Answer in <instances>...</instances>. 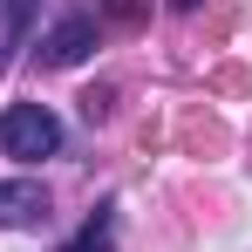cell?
<instances>
[{"mask_svg":"<svg viewBox=\"0 0 252 252\" xmlns=\"http://www.w3.org/2000/svg\"><path fill=\"white\" fill-rule=\"evenodd\" d=\"M89 48H95V14H62V21L41 34V62L48 68H75Z\"/></svg>","mask_w":252,"mask_h":252,"instance_id":"7a4b0ae2","label":"cell"},{"mask_svg":"<svg viewBox=\"0 0 252 252\" xmlns=\"http://www.w3.org/2000/svg\"><path fill=\"white\" fill-rule=\"evenodd\" d=\"M170 7H177V14H191V7H198V0H170Z\"/></svg>","mask_w":252,"mask_h":252,"instance_id":"52a82bcc","label":"cell"},{"mask_svg":"<svg viewBox=\"0 0 252 252\" xmlns=\"http://www.w3.org/2000/svg\"><path fill=\"white\" fill-rule=\"evenodd\" d=\"M0 150L34 164V157H55L62 150V116L48 102H7L0 109Z\"/></svg>","mask_w":252,"mask_h":252,"instance_id":"6da1fadb","label":"cell"},{"mask_svg":"<svg viewBox=\"0 0 252 252\" xmlns=\"http://www.w3.org/2000/svg\"><path fill=\"white\" fill-rule=\"evenodd\" d=\"M34 14H41V0H0V68L14 62V48L28 41V28H34Z\"/></svg>","mask_w":252,"mask_h":252,"instance_id":"277c9868","label":"cell"},{"mask_svg":"<svg viewBox=\"0 0 252 252\" xmlns=\"http://www.w3.org/2000/svg\"><path fill=\"white\" fill-rule=\"evenodd\" d=\"M48 218V184L41 177H7L0 184V225H41Z\"/></svg>","mask_w":252,"mask_h":252,"instance_id":"3957f363","label":"cell"},{"mask_svg":"<svg viewBox=\"0 0 252 252\" xmlns=\"http://www.w3.org/2000/svg\"><path fill=\"white\" fill-rule=\"evenodd\" d=\"M95 7H102L109 21H123V28H136V21L150 14V0H95Z\"/></svg>","mask_w":252,"mask_h":252,"instance_id":"8992f818","label":"cell"},{"mask_svg":"<svg viewBox=\"0 0 252 252\" xmlns=\"http://www.w3.org/2000/svg\"><path fill=\"white\" fill-rule=\"evenodd\" d=\"M109 246H116V205H102V211H95V218H89V225H82L62 252H109Z\"/></svg>","mask_w":252,"mask_h":252,"instance_id":"5b68a950","label":"cell"}]
</instances>
